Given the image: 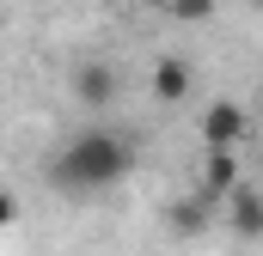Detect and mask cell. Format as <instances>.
I'll list each match as a JSON object with an SVG mask.
<instances>
[{"mask_svg":"<svg viewBox=\"0 0 263 256\" xmlns=\"http://www.w3.org/2000/svg\"><path fill=\"white\" fill-rule=\"evenodd\" d=\"M135 140L123 128L110 122H80L67 128L62 140L43 153V177H49V189L67 195V201H98V195L123 189L135 177Z\"/></svg>","mask_w":263,"mask_h":256,"instance_id":"1","label":"cell"},{"mask_svg":"<svg viewBox=\"0 0 263 256\" xmlns=\"http://www.w3.org/2000/svg\"><path fill=\"white\" fill-rule=\"evenodd\" d=\"M245 146V110L233 98H214L202 110V153H239Z\"/></svg>","mask_w":263,"mask_h":256,"instance_id":"2","label":"cell"},{"mask_svg":"<svg viewBox=\"0 0 263 256\" xmlns=\"http://www.w3.org/2000/svg\"><path fill=\"white\" fill-rule=\"evenodd\" d=\"M73 98L86 110H110L117 104V67L110 61H80L73 67Z\"/></svg>","mask_w":263,"mask_h":256,"instance_id":"3","label":"cell"},{"mask_svg":"<svg viewBox=\"0 0 263 256\" xmlns=\"http://www.w3.org/2000/svg\"><path fill=\"white\" fill-rule=\"evenodd\" d=\"M190 79H196V73H190L184 55H165V61H153V98H159V104H184V98H190Z\"/></svg>","mask_w":263,"mask_h":256,"instance_id":"4","label":"cell"},{"mask_svg":"<svg viewBox=\"0 0 263 256\" xmlns=\"http://www.w3.org/2000/svg\"><path fill=\"white\" fill-rule=\"evenodd\" d=\"M227 207H233V226H239L245 238H263V189L251 183V177L227 195Z\"/></svg>","mask_w":263,"mask_h":256,"instance_id":"5","label":"cell"},{"mask_svg":"<svg viewBox=\"0 0 263 256\" xmlns=\"http://www.w3.org/2000/svg\"><path fill=\"white\" fill-rule=\"evenodd\" d=\"M202 183H208V195H233L239 183H245V159H239V153H208Z\"/></svg>","mask_w":263,"mask_h":256,"instance_id":"6","label":"cell"},{"mask_svg":"<svg viewBox=\"0 0 263 256\" xmlns=\"http://www.w3.org/2000/svg\"><path fill=\"white\" fill-rule=\"evenodd\" d=\"M251 165H257V177H263V134H257V153H251Z\"/></svg>","mask_w":263,"mask_h":256,"instance_id":"7","label":"cell"}]
</instances>
